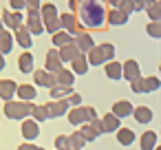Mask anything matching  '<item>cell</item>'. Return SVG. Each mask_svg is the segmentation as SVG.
<instances>
[{
  "label": "cell",
  "mask_w": 161,
  "mask_h": 150,
  "mask_svg": "<svg viewBox=\"0 0 161 150\" xmlns=\"http://www.w3.org/2000/svg\"><path fill=\"white\" fill-rule=\"evenodd\" d=\"M16 95H18L22 102H33V97H36V86H33V84H22V86L16 88Z\"/></svg>",
  "instance_id": "obj_22"
},
{
  "label": "cell",
  "mask_w": 161,
  "mask_h": 150,
  "mask_svg": "<svg viewBox=\"0 0 161 150\" xmlns=\"http://www.w3.org/2000/svg\"><path fill=\"white\" fill-rule=\"evenodd\" d=\"M0 20H3V25L9 27V29H20V27L25 25L22 14H20V11H9V9L3 14V18H0Z\"/></svg>",
  "instance_id": "obj_7"
},
{
  "label": "cell",
  "mask_w": 161,
  "mask_h": 150,
  "mask_svg": "<svg viewBox=\"0 0 161 150\" xmlns=\"http://www.w3.org/2000/svg\"><path fill=\"white\" fill-rule=\"evenodd\" d=\"M117 141L121 146H132L135 143V130L132 128H119L117 130Z\"/></svg>",
  "instance_id": "obj_23"
},
{
  "label": "cell",
  "mask_w": 161,
  "mask_h": 150,
  "mask_svg": "<svg viewBox=\"0 0 161 150\" xmlns=\"http://www.w3.org/2000/svg\"><path fill=\"white\" fill-rule=\"evenodd\" d=\"M121 3H124V0H108V5H110L113 9H119V7H121Z\"/></svg>",
  "instance_id": "obj_47"
},
{
  "label": "cell",
  "mask_w": 161,
  "mask_h": 150,
  "mask_svg": "<svg viewBox=\"0 0 161 150\" xmlns=\"http://www.w3.org/2000/svg\"><path fill=\"white\" fill-rule=\"evenodd\" d=\"M11 9H14V11L27 9V0H11Z\"/></svg>",
  "instance_id": "obj_43"
},
{
  "label": "cell",
  "mask_w": 161,
  "mask_h": 150,
  "mask_svg": "<svg viewBox=\"0 0 161 150\" xmlns=\"http://www.w3.org/2000/svg\"><path fill=\"white\" fill-rule=\"evenodd\" d=\"M31 115H33V121H44V119H51V115H49V108H47V104L44 106H33V110H31Z\"/></svg>",
  "instance_id": "obj_32"
},
{
  "label": "cell",
  "mask_w": 161,
  "mask_h": 150,
  "mask_svg": "<svg viewBox=\"0 0 161 150\" xmlns=\"http://www.w3.org/2000/svg\"><path fill=\"white\" fill-rule=\"evenodd\" d=\"M47 108H49V115L51 117H62V115H66L69 113V102L66 99H55V102H51V104H47Z\"/></svg>",
  "instance_id": "obj_11"
},
{
  "label": "cell",
  "mask_w": 161,
  "mask_h": 150,
  "mask_svg": "<svg viewBox=\"0 0 161 150\" xmlns=\"http://www.w3.org/2000/svg\"><path fill=\"white\" fill-rule=\"evenodd\" d=\"M14 40H16V42H18V44H20L25 51H29V47L33 44V42H31V33L27 31V27H20V29H16V38H14Z\"/></svg>",
  "instance_id": "obj_19"
},
{
  "label": "cell",
  "mask_w": 161,
  "mask_h": 150,
  "mask_svg": "<svg viewBox=\"0 0 161 150\" xmlns=\"http://www.w3.org/2000/svg\"><path fill=\"white\" fill-rule=\"evenodd\" d=\"M53 44H58V47L62 49V47H66V44H73V38H71L66 31L60 29L58 33H53Z\"/></svg>",
  "instance_id": "obj_30"
},
{
  "label": "cell",
  "mask_w": 161,
  "mask_h": 150,
  "mask_svg": "<svg viewBox=\"0 0 161 150\" xmlns=\"http://www.w3.org/2000/svg\"><path fill=\"white\" fill-rule=\"evenodd\" d=\"M106 20H108L113 27H121V25L128 22V14L121 11V9H110V14L106 16Z\"/></svg>",
  "instance_id": "obj_17"
},
{
  "label": "cell",
  "mask_w": 161,
  "mask_h": 150,
  "mask_svg": "<svg viewBox=\"0 0 161 150\" xmlns=\"http://www.w3.org/2000/svg\"><path fill=\"white\" fill-rule=\"evenodd\" d=\"M80 135H82V139H84V141H93V139H97V132L91 128V124H82Z\"/></svg>",
  "instance_id": "obj_36"
},
{
  "label": "cell",
  "mask_w": 161,
  "mask_h": 150,
  "mask_svg": "<svg viewBox=\"0 0 161 150\" xmlns=\"http://www.w3.org/2000/svg\"><path fill=\"white\" fill-rule=\"evenodd\" d=\"M31 110H33L31 102H14V99H9L5 104V115L9 119H27L31 115Z\"/></svg>",
  "instance_id": "obj_3"
},
{
  "label": "cell",
  "mask_w": 161,
  "mask_h": 150,
  "mask_svg": "<svg viewBox=\"0 0 161 150\" xmlns=\"http://www.w3.org/2000/svg\"><path fill=\"white\" fill-rule=\"evenodd\" d=\"M40 18H42V25H44V31H49L51 36L60 31V22H58V7L47 3L42 9H40Z\"/></svg>",
  "instance_id": "obj_2"
},
{
  "label": "cell",
  "mask_w": 161,
  "mask_h": 150,
  "mask_svg": "<svg viewBox=\"0 0 161 150\" xmlns=\"http://www.w3.org/2000/svg\"><path fill=\"white\" fill-rule=\"evenodd\" d=\"M84 139H82V135L80 132H73V135H69V150H82L84 148Z\"/></svg>",
  "instance_id": "obj_33"
},
{
  "label": "cell",
  "mask_w": 161,
  "mask_h": 150,
  "mask_svg": "<svg viewBox=\"0 0 161 150\" xmlns=\"http://www.w3.org/2000/svg\"><path fill=\"white\" fill-rule=\"evenodd\" d=\"M18 150H44V148H38V146H33V143H22Z\"/></svg>",
  "instance_id": "obj_46"
},
{
  "label": "cell",
  "mask_w": 161,
  "mask_h": 150,
  "mask_svg": "<svg viewBox=\"0 0 161 150\" xmlns=\"http://www.w3.org/2000/svg\"><path fill=\"white\" fill-rule=\"evenodd\" d=\"M5 69V55H0V71Z\"/></svg>",
  "instance_id": "obj_49"
},
{
  "label": "cell",
  "mask_w": 161,
  "mask_h": 150,
  "mask_svg": "<svg viewBox=\"0 0 161 150\" xmlns=\"http://www.w3.org/2000/svg\"><path fill=\"white\" fill-rule=\"evenodd\" d=\"M139 75H141V73H139V64H137L135 60H128V62L121 64V77H124V80H130V82H132V80H137Z\"/></svg>",
  "instance_id": "obj_10"
},
{
  "label": "cell",
  "mask_w": 161,
  "mask_h": 150,
  "mask_svg": "<svg viewBox=\"0 0 161 150\" xmlns=\"http://www.w3.org/2000/svg\"><path fill=\"white\" fill-rule=\"evenodd\" d=\"M86 60H88V64H93V66H99V64L106 62V60H104V53H102V49H99V44L93 47V49L86 53Z\"/></svg>",
  "instance_id": "obj_24"
},
{
  "label": "cell",
  "mask_w": 161,
  "mask_h": 150,
  "mask_svg": "<svg viewBox=\"0 0 161 150\" xmlns=\"http://www.w3.org/2000/svg\"><path fill=\"white\" fill-rule=\"evenodd\" d=\"M40 3L42 0H27V7L29 9H40Z\"/></svg>",
  "instance_id": "obj_45"
},
{
  "label": "cell",
  "mask_w": 161,
  "mask_h": 150,
  "mask_svg": "<svg viewBox=\"0 0 161 150\" xmlns=\"http://www.w3.org/2000/svg\"><path fill=\"white\" fill-rule=\"evenodd\" d=\"M132 104L130 102H126V99H121V102H115V106H113V115L115 117H132Z\"/></svg>",
  "instance_id": "obj_15"
},
{
  "label": "cell",
  "mask_w": 161,
  "mask_h": 150,
  "mask_svg": "<svg viewBox=\"0 0 161 150\" xmlns=\"http://www.w3.org/2000/svg\"><path fill=\"white\" fill-rule=\"evenodd\" d=\"M73 44L77 47V51L80 53H88L93 47H95V42H93V38L88 36V33H84V31H80L75 38H73Z\"/></svg>",
  "instance_id": "obj_9"
},
{
  "label": "cell",
  "mask_w": 161,
  "mask_h": 150,
  "mask_svg": "<svg viewBox=\"0 0 161 150\" xmlns=\"http://www.w3.org/2000/svg\"><path fill=\"white\" fill-rule=\"evenodd\" d=\"M88 124H91V128H93V130H95L97 135H104V126H102V119H97V117H95V119H91Z\"/></svg>",
  "instance_id": "obj_42"
},
{
  "label": "cell",
  "mask_w": 161,
  "mask_h": 150,
  "mask_svg": "<svg viewBox=\"0 0 161 150\" xmlns=\"http://www.w3.org/2000/svg\"><path fill=\"white\" fill-rule=\"evenodd\" d=\"M130 7H132V11H143L146 3H143V0H130Z\"/></svg>",
  "instance_id": "obj_44"
},
{
  "label": "cell",
  "mask_w": 161,
  "mask_h": 150,
  "mask_svg": "<svg viewBox=\"0 0 161 150\" xmlns=\"http://www.w3.org/2000/svg\"><path fill=\"white\" fill-rule=\"evenodd\" d=\"M5 31V25H3V20H0V33H3Z\"/></svg>",
  "instance_id": "obj_50"
},
{
  "label": "cell",
  "mask_w": 161,
  "mask_h": 150,
  "mask_svg": "<svg viewBox=\"0 0 161 150\" xmlns=\"http://www.w3.org/2000/svg\"><path fill=\"white\" fill-rule=\"evenodd\" d=\"M146 3V11L150 16L152 22H159V16H161V7H159V0H143Z\"/></svg>",
  "instance_id": "obj_26"
},
{
  "label": "cell",
  "mask_w": 161,
  "mask_h": 150,
  "mask_svg": "<svg viewBox=\"0 0 161 150\" xmlns=\"http://www.w3.org/2000/svg\"><path fill=\"white\" fill-rule=\"evenodd\" d=\"M58 55H60V62H73V60L80 55V51H77L75 44H66V47H62V49L58 51Z\"/></svg>",
  "instance_id": "obj_20"
},
{
  "label": "cell",
  "mask_w": 161,
  "mask_h": 150,
  "mask_svg": "<svg viewBox=\"0 0 161 150\" xmlns=\"http://www.w3.org/2000/svg\"><path fill=\"white\" fill-rule=\"evenodd\" d=\"M16 88H18V84L14 80H0V97H3L5 102L16 97Z\"/></svg>",
  "instance_id": "obj_13"
},
{
  "label": "cell",
  "mask_w": 161,
  "mask_h": 150,
  "mask_svg": "<svg viewBox=\"0 0 161 150\" xmlns=\"http://www.w3.org/2000/svg\"><path fill=\"white\" fill-rule=\"evenodd\" d=\"M154 148H157V132H152V130L143 132V137H141V150H154Z\"/></svg>",
  "instance_id": "obj_29"
},
{
  "label": "cell",
  "mask_w": 161,
  "mask_h": 150,
  "mask_svg": "<svg viewBox=\"0 0 161 150\" xmlns=\"http://www.w3.org/2000/svg\"><path fill=\"white\" fill-rule=\"evenodd\" d=\"M58 22H60V29H64L71 38H75V36L80 33V27H77V18H75V14H62V16H58Z\"/></svg>",
  "instance_id": "obj_6"
},
{
  "label": "cell",
  "mask_w": 161,
  "mask_h": 150,
  "mask_svg": "<svg viewBox=\"0 0 161 150\" xmlns=\"http://www.w3.org/2000/svg\"><path fill=\"white\" fill-rule=\"evenodd\" d=\"M66 102H69V106H82V95L80 93H71Z\"/></svg>",
  "instance_id": "obj_41"
},
{
  "label": "cell",
  "mask_w": 161,
  "mask_h": 150,
  "mask_svg": "<svg viewBox=\"0 0 161 150\" xmlns=\"http://www.w3.org/2000/svg\"><path fill=\"white\" fill-rule=\"evenodd\" d=\"M102 126H104V132H117V130L121 128V121H119V117H115V115L110 113V115H104Z\"/></svg>",
  "instance_id": "obj_21"
},
{
  "label": "cell",
  "mask_w": 161,
  "mask_h": 150,
  "mask_svg": "<svg viewBox=\"0 0 161 150\" xmlns=\"http://www.w3.org/2000/svg\"><path fill=\"white\" fill-rule=\"evenodd\" d=\"M146 31H148V36H150V38H157V40L161 38V27H159V22H150Z\"/></svg>",
  "instance_id": "obj_38"
},
{
  "label": "cell",
  "mask_w": 161,
  "mask_h": 150,
  "mask_svg": "<svg viewBox=\"0 0 161 150\" xmlns=\"http://www.w3.org/2000/svg\"><path fill=\"white\" fill-rule=\"evenodd\" d=\"M40 135V128H38V121H33V119H25L22 121V137L27 139V141H33L36 137Z\"/></svg>",
  "instance_id": "obj_12"
},
{
  "label": "cell",
  "mask_w": 161,
  "mask_h": 150,
  "mask_svg": "<svg viewBox=\"0 0 161 150\" xmlns=\"http://www.w3.org/2000/svg\"><path fill=\"white\" fill-rule=\"evenodd\" d=\"M130 88H132V93H143V77L139 75L137 80H132L130 82Z\"/></svg>",
  "instance_id": "obj_40"
},
{
  "label": "cell",
  "mask_w": 161,
  "mask_h": 150,
  "mask_svg": "<svg viewBox=\"0 0 161 150\" xmlns=\"http://www.w3.org/2000/svg\"><path fill=\"white\" fill-rule=\"evenodd\" d=\"M73 73L71 71H66V69H60L58 73H55V84L58 86H73Z\"/></svg>",
  "instance_id": "obj_25"
},
{
  "label": "cell",
  "mask_w": 161,
  "mask_h": 150,
  "mask_svg": "<svg viewBox=\"0 0 161 150\" xmlns=\"http://www.w3.org/2000/svg\"><path fill=\"white\" fill-rule=\"evenodd\" d=\"M62 69V62H60V55H58V49H51L49 53H47V69L44 71H49V73H58Z\"/></svg>",
  "instance_id": "obj_14"
},
{
  "label": "cell",
  "mask_w": 161,
  "mask_h": 150,
  "mask_svg": "<svg viewBox=\"0 0 161 150\" xmlns=\"http://www.w3.org/2000/svg\"><path fill=\"white\" fill-rule=\"evenodd\" d=\"M71 93H73L71 86H53L51 88V97H55V99H66V95H71Z\"/></svg>",
  "instance_id": "obj_34"
},
{
  "label": "cell",
  "mask_w": 161,
  "mask_h": 150,
  "mask_svg": "<svg viewBox=\"0 0 161 150\" xmlns=\"http://www.w3.org/2000/svg\"><path fill=\"white\" fill-rule=\"evenodd\" d=\"M27 31L31 36L44 33V25H42V18H40V9H29L27 11Z\"/></svg>",
  "instance_id": "obj_5"
},
{
  "label": "cell",
  "mask_w": 161,
  "mask_h": 150,
  "mask_svg": "<svg viewBox=\"0 0 161 150\" xmlns=\"http://www.w3.org/2000/svg\"><path fill=\"white\" fill-rule=\"evenodd\" d=\"M99 49H102V53H104V60H106V62H113V58H115V44L106 42V44H99Z\"/></svg>",
  "instance_id": "obj_37"
},
{
  "label": "cell",
  "mask_w": 161,
  "mask_h": 150,
  "mask_svg": "<svg viewBox=\"0 0 161 150\" xmlns=\"http://www.w3.org/2000/svg\"><path fill=\"white\" fill-rule=\"evenodd\" d=\"M95 117H97V113H95V108H91V106H73V108L69 110V121H71L73 126L88 124V121L95 119Z\"/></svg>",
  "instance_id": "obj_4"
},
{
  "label": "cell",
  "mask_w": 161,
  "mask_h": 150,
  "mask_svg": "<svg viewBox=\"0 0 161 150\" xmlns=\"http://www.w3.org/2000/svg\"><path fill=\"white\" fill-rule=\"evenodd\" d=\"M33 80H36V86H47V88L58 86V84H55V75L49 73V71H44V69L33 71Z\"/></svg>",
  "instance_id": "obj_8"
},
{
  "label": "cell",
  "mask_w": 161,
  "mask_h": 150,
  "mask_svg": "<svg viewBox=\"0 0 161 150\" xmlns=\"http://www.w3.org/2000/svg\"><path fill=\"white\" fill-rule=\"evenodd\" d=\"M14 36H11V31L9 29H5L3 33H0V55H7V53H11V49H14Z\"/></svg>",
  "instance_id": "obj_16"
},
{
  "label": "cell",
  "mask_w": 161,
  "mask_h": 150,
  "mask_svg": "<svg viewBox=\"0 0 161 150\" xmlns=\"http://www.w3.org/2000/svg\"><path fill=\"white\" fill-rule=\"evenodd\" d=\"M69 3H71V9H77L80 7V0H69Z\"/></svg>",
  "instance_id": "obj_48"
},
{
  "label": "cell",
  "mask_w": 161,
  "mask_h": 150,
  "mask_svg": "<svg viewBox=\"0 0 161 150\" xmlns=\"http://www.w3.org/2000/svg\"><path fill=\"white\" fill-rule=\"evenodd\" d=\"M132 115H135V119H137L139 124H150V119H152V110H150L148 106H139V108H135Z\"/></svg>",
  "instance_id": "obj_28"
},
{
  "label": "cell",
  "mask_w": 161,
  "mask_h": 150,
  "mask_svg": "<svg viewBox=\"0 0 161 150\" xmlns=\"http://www.w3.org/2000/svg\"><path fill=\"white\" fill-rule=\"evenodd\" d=\"M55 148L58 150H69V135H60L55 139Z\"/></svg>",
  "instance_id": "obj_39"
},
{
  "label": "cell",
  "mask_w": 161,
  "mask_h": 150,
  "mask_svg": "<svg viewBox=\"0 0 161 150\" xmlns=\"http://www.w3.org/2000/svg\"><path fill=\"white\" fill-rule=\"evenodd\" d=\"M159 77H143V93H152L159 88Z\"/></svg>",
  "instance_id": "obj_35"
},
{
  "label": "cell",
  "mask_w": 161,
  "mask_h": 150,
  "mask_svg": "<svg viewBox=\"0 0 161 150\" xmlns=\"http://www.w3.org/2000/svg\"><path fill=\"white\" fill-rule=\"evenodd\" d=\"M80 20L91 29H99L106 22V9L99 0H84L80 3Z\"/></svg>",
  "instance_id": "obj_1"
},
{
  "label": "cell",
  "mask_w": 161,
  "mask_h": 150,
  "mask_svg": "<svg viewBox=\"0 0 161 150\" xmlns=\"http://www.w3.org/2000/svg\"><path fill=\"white\" fill-rule=\"evenodd\" d=\"M106 75L110 80H121V64L119 62H106Z\"/></svg>",
  "instance_id": "obj_31"
},
{
  "label": "cell",
  "mask_w": 161,
  "mask_h": 150,
  "mask_svg": "<svg viewBox=\"0 0 161 150\" xmlns=\"http://www.w3.org/2000/svg\"><path fill=\"white\" fill-rule=\"evenodd\" d=\"M71 66H73V75H86V71H88V60H86V55L84 53H80L73 62H71Z\"/></svg>",
  "instance_id": "obj_18"
},
{
  "label": "cell",
  "mask_w": 161,
  "mask_h": 150,
  "mask_svg": "<svg viewBox=\"0 0 161 150\" xmlns=\"http://www.w3.org/2000/svg\"><path fill=\"white\" fill-rule=\"evenodd\" d=\"M18 66H20L22 73H31V71H33V55H31L29 51H25V53L18 58Z\"/></svg>",
  "instance_id": "obj_27"
}]
</instances>
